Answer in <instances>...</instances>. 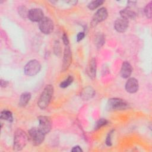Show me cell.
<instances>
[{"instance_id":"6da1fadb","label":"cell","mask_w":152,"mask_h":152,"mask_svg":"<svg viewBox=\"0 0 152 152\" xmlns=\"http://www.w3.org/2000/svg\"><path fill=\"white\" fill-rule=\"evenodd\" d=\"M53 91L54 88L52 85L46 86L37 101V105L40 109H45L48 106L53 94Z\"/></svg>"},{"instance_id":"7a4b0ae2","label":"cell","mask_w":152,"mask_h":152,"mask_svg":"<svg viewBox=\"0 0 152 152\" xmlns=\"http://www.w3.org/2000/svg\"><path fill=\"white\" fill-rule=\"evenodd\" d=\"M28 136L21 129H17L14 135L13 148L16 151H20L25 147L27 143Z\"/></svg>"},{"instance_id":"3957f363","label":"cell","mask_w":152,"mask_h":152,"mask_svg":"<svg viewBox=\"0 0 152 152\" xmlns=\"http://www.w3.org/2000/svg\"><path fill=\"white\" fill-rule=\"evenodd\" d=\"M128 107V103L124 100L119 98H112L109 99L107 108L109 110H124Z\"/></svg>"},{"instance_id":"277c9868","label":"cell","mask_w":152,"mask_h":152,"mask_svg":"<svg viewBox=\"0 0 152 152\" xmlns=\"http://www.w3.org/2000/svg\"><path fill=\"white\" fill-rule=\"evenodd\" d=\"M41 69L40 62L36 60L32 59L28 61L24 68V72L28 76H34L36 75Z\"/></svg>"},{"instance_id":"5b68a950","label":"cell","mask_w":152,"mask_h":152,"mask_svg":"<svg viewBox=\"0 0 152 152\" xmlns=\"http://www.w3.org/2000/svg\"><path fill=\"white\" fill-rule=\"evenodd\" d=\"M28 135L30 138L33 144L34 145H39L44 140L45 134L38 128H32L28 131Z\"/></svg>"},{"instance_id":"8992f818","label":"cell","mask_w":152,"mask_h":152,"mask_svg":"<svg viewBox=\"0 0 152 152\" xmlns=\"http://www.w3.org/2000/svg\"><path fill=\"white\" fill-rule=\"evenodd\" d=\"M39 28L41 32L45 34L51 33L54 28L53 21L49 17H44L39 22Z\"/></svg>"},{"instance_id":"52a82bcc","label":"cell","mask_w":152,"mask_h":152,"mask_svg":"<svg viewBox=\"0 0 152 152\" xmlns=\"http://www.w3.org/2000/svg\"><path fill=\"white\" fill-rule=\"evenodd\" d=\"M39 128L46 135L50 132L52 126V122L50 118L46 116H39Z\"/></svg>"},{"instance_id":"ba28073f","label":"cell","mask_w":152,"mask_h":152,"mask_svg":"<svg viewBox=\"0 0 152 152\" xmlns=\"http://www.w3.org/2000/svg\"><path fill=\"white\" fill-rule=\"evenodd\" d=\"M107 15L108 13L107 9L104 7L100 8L96 12V13L93 15L91 24L93 26H95L97 23L104 21L107 18Z\"/></svg>"},{"instance_id":"9c48e42d","label":"cell","mask_w":152,"mask_h":152,"mask_svg":"<svg viewBox=\"0 0 152 152\" xmlns=\"http://www.w3.org/2000/svg\"><path fill=\"white\" fill-rule=\"evenodd\" d=\"M72 61V53L69 45H66L64 49L62 70L66 71L70 66Z\"/></svg>"},{"instance_id":"30bf717a","label":"cell","mask_w":152,"mask_h":152,"mask_svg":"<svg viewBox=\"0 0 152 152\" xmlns=\"http://www.w3.org/2000/svg\"><path fill=\"white\" fill-rule=\"evenodd\" d=\"M43 17V12L40 8H33L28 11L27 18L31 21L39 22Z\"/></svg>"},{"instance_id":"8fae6325","label":"cell","mask_w":152,"mask_h":152,"mask_svg":"<svg viewBox=\"0 0 152 152\" xmlns=\"http://www.w3.org/2000/svg\"><path fill=\"white\" fill-rule=\"evenodd\" d=\"M129 26L128 20L122 17L118 18L114 23V28L119 33L125 32Z\"/></svg>"},{"instance_id":"7c38bea8","label":"cell","mask_w":152,"mask_h":152,"mask_svg":"<svg viewBox=\"0 0 152 152\" xmlns=\"http://www.w3.org/2000/svg\"><path fill=\"white\" fill-rule=\"evenodd\" d=\"M138 82L135 78H129L125 84V89L129 93H136L138 90Z\"/></svg>"},{"instance_id":"4fadbf2b","label":"cell","mask_w":152,"mask_h":152,"mask_svg":"<svg viewBox=\"0 0 152 152\" xmlns=\"http://www.w3.org/2000/svg\"><path fill=\"white\" fill-rule=\"evenodd\" d=\"M132 71V68L131 64L125 61L122 63L121 69V75L124 78H128L131 75Z\"/></svg>"},{"instance_id":"5bb4252c","label":"cell","mask_w":152,"mask_h":152,"mask_svg":"<svg viewBox=\"0 0 152 152\" xmlns=\"http://www.w3.org/2000/svg\"><path fill=\"white\" fill-rule=\"evenodd\" d=\"M95 95L94 90L90 86L85 87L81 93V97L84 100H88L91 99Z\"/></svg>"},{"instance_id":"9a60e30c","label":"cell","mask_w":152,"mask_h":152,"mask_svg":"<svg viewBox=\"0 0 152 152\" xmlns=\"http://www.w3.org/2000/svg\"><path fill=\"white\" fill-rule=\"evenodd\" d=\"M96 68H97L96 60L95 58H92L90 61V63L88 66V69H87L88 75L92 79H94L96 77Z\"/></svg>"},{"instance_id":"2e32d148","label":"cell","mask_w":152,"mask_h":152,"mask_svg":"<svg viewBox=\"0 0 152 152\" xmlns=\"http://www.w3.org/2000/svg\"><path fill=\"white\" fill-rule=\"evenodd\" d=\"M120 15L121 17L124 19L127 20L134 19L136 17V13L129 9H123L120 11Z\"/></svg>"},{"instance_id":"e0dca14e","label":"cell","mask_w":152,"mask_h":152,"mask_svg":"<svg viewBox=\"0 0 152 152\" xmlns=\"http://www.w3.org/2000/svg\"><path fill=\"white\" fill-rule=\"evenodd\" d=\"M31 99V94L29 92H24L20 96L19 100V105L24 107L27 104Z\"/></svg>"},{"instance_id":"ac0fdd59","label":"cell","mask_w":152,"mask_h":152,"mask_svg":"<svg viewBox=\"0 0 152 152\" xmlns=\"http://www.w3.org/2000/svg\"><path fill=\"white\" fill-rule=\"evenodd\" d=\"M0 118L1 119L8 121V122H12L13 121V117L11 111L8 110H4L1 112Z\"/></svg>"},{"instance_id":"d6986e66","label":"cell","mask_w":152,"mask_h":152,"mask_svg":"<svg viewBox=\"0 0 152 152\" xmlns=\"http://www.w3.org/2000/svg\"><path fill=\"white\" fill-rule=\"evenodd\" d=\"M103 2H104V1H102V0L93 1L88 4L87 7L90 10H94L95 9L100 7L101 5H102Z\"/></svg>"},{"instance_id":"ffe728a7","label":"cell","mask_w":152,"mask_h":152,"mask_svg":"<svg viewBox=\"0 0 152 152\" xmlns=\"http://www.w3.org/2000/svg\"><path fill=\"white\" fill-rule=\"evenodd\" d=\"M18 12L19 15L23 18L28 17V11L27 10V8L24 6H20L18 8Z\"/></svg>"},{"instance_id":"44dd1931","label":"cell","mask_w":152,"mask_h":152,"mask_svg":"<svg viewBox=\"0 0 152 152\" xmlns=\"http://www.w3.org/2000/svg\"><path fill=\"white\" fill-rule=\"evenodd\" d=\"M73 80H74L73 77L71 75H69L68 77L66 80H65L64 81H63L61 83L59 86H60V87L63 88H66V87H68L72 83Z\"/></svg>"},{"instance_id":"7402d4cb","label":"cell","mask_w":152,"mask_h":152,"mask_svg":"<svg viewBox=\"0 0 152 152\" xmlns=\"http://www.w3.org/2000/svg\"><path fill=\"white\" fill-rule=\"evenodd\" d=\"M104 43V37L103 34H99L96 37V45L97 48L102 47Z\"/></svg>"},{"instance_id":"603a6c76","label":"cell","mask_w":152,"mask_h":152,"mask_svg":"<svg viewBox=\"0 0 152 152\" xmlns=\"http://www.w3.org/2000/svg\"><path fill=\"white\" fill-rule=\"evenodd\" d=\"M108 124V121L106 120V119H104V118H101L100 119L96 124V125H95V127H94V129H100V128H102V126L107 125Z\"/></svg>"},{"instance_id":"cb8c5ba5","label":"cell","mask_w":152,"mask_h":152,"mask_svg":"<svg viewBox=\"0 0 152 152\" xmlns=\"http://www.w3.org/2000/svg\"><path fill=\"white\" fill-rule=\"evenodd\" d=\"M151 5H152V2L151 1L146 5L144 10L145 15L149 18H151Z\"/></svg>"},{"instance_id":"d4e9b609","label":"cell","mask_w":152,"mask_h":152,"mask_svg":"<svg viewBox=\"0 0 152 152\" xmlns=\"http://www.w3.org/2000/svg\"><path fill=\"white\" fill-rule=\"evenodd\" d=\"M113 132V130H112L110 131L107 135V137H106V144L107 145V146H111L112 145V135Z\"/></svg>"},{"instance_id":"484cf974","label":"cell","mask_w":152,"mask_h":152,"mask_svg":"<svg viewBox=\"0 0 152 152\" xmlns=\"http://www.w3.org/2000/svg\"><path fill=\"white\" fill-rule=\"evenodd\" d=\"M85 36V33L82 31V32H79L77 35V41L80 42L81 40L83 39V38Z\"/></svg>"},{"instance_id":"4316f807","label":"cell","mask_w":152,"mask_h":152,"mask_svg":"<svg viewBox=\"0 0 152 152\" xmlns=\"http://www.w3.org/2000/svg\"><path fill=\"white\" fill-rule=\"evenodd\" d=\"M55 53L57 55H59V54H60V46H59V42H58V43H55Z\"/></svg>"},{"instance_id":"83f0119b","label":"cell","mask_w":152,"mask_h":152,"mask_svg":"<svg viewBox=\"0 0 152 152\" xmlns=\"http://www.w3.org/2000/svg\"><path fill=\"white\" fill-rule=\"evenodd\" d=\"M62 41H63L65 46L69 45V40H68L67 35L65 33H64L62 36Z\"/></svg>"},{"instance_id":"f1b7e54d","label":"cell","mask_w":152,"mask_h":152,"mask_svg":"<svg viewBox=\"0 0 152 152\" xmlns=\"http://www.w3.org/2000/svg\"><path fill=\"white\" fill-rule=\"evenodd\" d=\"M71 151H73V152H82L83 150L81 149V148L80 146L76 145V146L73 147Z\"/></svg>"},{"instance_id":"f546056e","label":"cell","mask_w":152,"mask_h":152,"mask_svg":"<svg viewBox=\"0 0 152 152\" xmlns=\"http://www.w3.org/2000/svg\"><path fill=\"white\" fill-rule=\"evenodd\" d=\"M8 82L7 81H5L3 80H1L0 81V85L2 87H5L8 86Z\"/></svg>"}]
</instances>
